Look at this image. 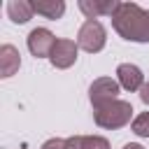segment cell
<instances>
[{"label":"cell","instance_id":"52a82bcc","mask_svg":"<svg viewBox=\"0 0 149 149\" xmlns=\"http://www.w3.org/2000/svg\"><path fill=\"white\" fill-rule=\"evenodd\" d=\"M119 0H79L77 2V7L81 9V14L86 16V19H100V16H114L116 12H119Z\"/></svg>","mask_w":149,"mask_h":149},{"label":"cell","instance_id":"8fae6325","mask_svg":"<svg viewBox=\"0 0 149 149\" xmlns=\"http://www.w3.org/2000/svg\"><path fill=\"white\" fill-rule=\"evenodd\" d=\"M35 9H33V2L30 0H9L7 2V16L14 21V23H28L33 19Z\"/></svg>","mask_w":149,"mask_h":149},{"label":"cell","instance_id":"e0dca14e","mask_svg":"<svg viewBox=\"0 0 149 149\" xmlns=\"http://www.w3.org/2000/svg\"><path fill=\"white\" fill-rule=\"evenodd\" d=\"M121 149H144L142 144H137V142H128V144H123Z\"/></svg>","mask_w":149,"mask_h":149},{"label":"cell","instance_id":"7c38bea8","mask_svg":"<svg viewBox=\"0 0 149 149\" xmlns=\"http://www.w3.org/2000/svg\"><path fill=\"white\" fill-rule=\"evenodd\" d=\"M130 130L137 135V137H149V112H142L133 119L130 123Z\"/></svg>","mask_w":149,"mask_h":149},{"label":"cell","instance_id":"9a60e30c","mask_svg":"<svg viewBox=\"0 0 149 149\" xmlns=\"http://www.w3.org/2000/svg\"><path fill=\"white\" fill-rule=\"evenodd\" d=\"M40 149H65V140H61V137H51V140H47Z\"/></svg>","mask_w":149,"mask_h":149},{"label":"cell","instance_id":"9c48e42d","mask_svg":"<svg viewBox=\"0 0 149 149\" xmlns=\"http://www.w3.org/2000/svg\"><path fill=\"white\" fill-rule=\"evenodd\" d=\"M21 68V54L14 44H2L0 47V77L7 79L12 74H16Z\"/></svg>","mask_w":149,"mask_h":149},{"label":"cell","instance_id":"7a4b0ae2","mask_svg":"<svg viewBox=\"0 0 149 149\" xmlns=\"http://www.w3.org/2000/svg\"><path fill=\"white\" fill-rule=\"evenodd\" d=\"M133 105L128 100H112L102 107H93V121L105 130H119L133 123Z\"/></svg>","mask_w":149,"mask_h":149},{"label":"cell","instance_id":"2e32d148","mask_svg":"<svg viewBox=\"0 0 149 149\" xmlns=\"http://www.w3.org/2000/svg\"><path fill=\"white\" fill-rule=\"evenodd\" d=\"M140 100L149 107V81H144V86L140 88Z\"/></svg>","mask_w":149,"mask_h":149},{"label":"cell","instance_id":"30bf717a","mask_svg":"<svg viewBox=\"0 0 149 149\" xmlns=\"http://www.w3.org/2000/svg\"><path fill=\"white\" fill-rule=\"evenodd\" d=\"M30 2H33L35 14L49 19V21H56L65 14V2L63 0H30Z\"/></svg>","mask_w":149,"mask_h":149},{"label":"cell","instance_id":"5b68a950","mask_svg":"<svg viewBox=\"0 0 149 149\" xmlns=\"http://www.w3.org/2000/svg\"><path fill=\"white\" fill-rule=\"evenodd\" d=\"M119 91H121V86H119L116 79H112V77H98L88 86V100H91L93 107H102V105L116 100Z\"/></svg>","mask_w":149,"mask_h":149},{"label":"cell","instance_id":"5bb4252c","mask_svg":"<svg viewBox=\"0 0 149 149\" xmlns=\"http://www.w3.org/2000/svg\"><path fill=\"white\" fill-rule=\"evenodd\" d=\"M65 149H84V135H70V137H65Z\"/></svg>","mask_w":149,"mask_h":149},{"label":"cell","instance_id":"277c9868","mask_svg":"<svg viewBox=\"0 0 149 149\" xmlns=\"http://www.w3.org/2000/svg\"><path fill=\"white\" fill-rule=\"evenodd\" d=\"M79 58V47H77V40H68V37H58L54 49H51V56H49V63L56 68V70H68L77 63Z\"/></svg>","mask_w":149,"mask_h":149},{"label":"cell","instance_id":"4fadbf2b","mask_svg":"<svg viewBox=\"0 0 149 149\" xmlns=\"http://www.w3.org/2000/svg\"><path fill=\"white\" fill-rule=\"evenodd\" d=\"M84 149H109V140L102 135H84Z\"/></svg>","mask_w":149,"mask_h":149},{"label":"cell","instance_id":"6da1fadb","mask_svg":"<svg viewBox=\"0 0 149 149\" xmlns=\"http://www.w3.org/2000/svg\"><path fill=\"white\" fill-rule=\"evenodd\" d=\"M112 28L126 42L149 44V9H142L137 2H121L112 16Z\"/></svg>","mask_w":149,"mask_h":149},{"label":"cell","instance_id":"ba28073f","mask_svg":"<svg viewBox=\"0 0 149 149\" xmlns=\"http://www.w3.org/2000/svg\"><path fill=\"white\" fill-rule=\"evenodd\" d=\"M116 81H119L121 88L135 93V91H140L144 86V74L135 63H121L116 68Z\"/></svg>","mask_w":149,"mask_h":149},{"label":"cell","instance_id":"8992f818","mask_svg":"<svg viewBox=\"0 0 149 149\" xmlns=\"http://www.w3.org/2000/svg\"><path fill=\"white\" fill-rule=\"evenodd\" d=\"M26 44H28V51L35 58H49L51 49L56 44V37L49 28H33L26 37Z\"/></svg>","mask_w":149,"mask_h":149},{"label":"cell","instance_id":"3957f363","mask_svg":"<svg viewBox=\"0 0 149 149\" xmlns=\"http://www.w3.org/2000/svg\"><path fill=\"white\" fill-rule=\"evenodd\" d=\"M105 44H107L105 26L95 19H86L77 30V47L84 49L86 54H98V51L105 49Z\"/></svg>","mask_w":149,"mask_h":149}]
</instances>
